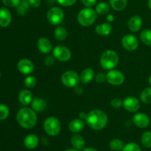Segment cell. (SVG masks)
Segmentation results:
<instances>
[{"label":"cell","instance_id":"obj_1","mask_svg":"<svg viewBox=\"0 0 151 151\" xmlns=\"http://www.w3.org/2000/svg\"><path fill=\"white\" fill-rule=\"evenodd\" d=\"M85 120L88 126L91 129L100 131L107 125L109 119L104 111L99 109H94L87 114Z\"/></svg>","mask_w":151,"mask_h":151},{"label":"cell","instance_id":"obj_2","mask_svg":"<svg viewBox=\"0 0 151 151\" xmlns=\"http://www.w3.org/2000/svg\"><path fill=\"white\" fill-rule=\"evenodd\" d=\"M37 120L36 112L32 108H23L16 114V121L21 127L25 129H31L35 127Z\"/></svg>","mask_w":151,"mask_h":151},{"label":"cell","instance_id":"obj_3","mask_svg":"<svg viewBox=\"0 0 151 151\" xmlns=\"http://www.w3.org/2000/svg\"><path fill=\"white\" fill-rule=\"evenodd\" d=\"M100 62L103 69L108 71L114 69L119 63V55L114 50H106L102 54Z\"/></svg>","mask_w":151,"mask_h":151},{"label":"cell","instance_id":"obj_4","mask_svg":"<svg viewBox=\"0 0 151 151\" xmlns=\"http://www.w3.org/2000/svg\"><path fill=\"white\" fill-rule=\"evenodd\" d=\"M97 12L91 7H85L80 10L78 14V22L83 27H89L97 19Z\"/></svg>","mask_w":151,"mask_h":151},{"label":"cell","instance_id":"obj_5","mask_svg":"<svg viewBox=\"0 0 151 151\" xmlns=\"http://www.w3.org/2000/svg\"><path fill=\"white\" fill-rule=\"evenodd\" d=\"M61 125L60 121L55 116H50L44 120V131L51 137L57 136L60 133Z\"/></svg>","mask_w":151,"mask_h":151},{"label":"cell","instance_id":"obj_6","mask_svg":"<svg viewBox=\"0 0 151 151\" xmlns=\"http://www.w3.org/2000/svg\"><path fill=\"white\" fill-rule=\"evenodd\" d=\"M47 19L51 24L59 25L64 19V12L59 7H52L47 11Z\"/></svg>","mask_w":151,"mask_h":151},{"label":"cell","instance_id":"obj_7","mask_svg":"<svg viewBox=\"0 0 151 151\" xmlns=\"http://www.w3.org/2000/svg\"><path fill=\"white\" fill-rule=\"evenodd\" d=\"M61 82L67 88H75L80 82V75L75 71H66L62 75Z\"/></svg>","mask_w":151,"mask_h":151},{"label":"cell","instance_id":"obj_8","mask_svg":"<svg viewBox=\"0 0 151 151\" xmlns=\"http://www.w3.org/2000/svg\"><path fill=\"white\" fill-rule=\"evenodd\" d=\"M106 81L113 86H119L125 81V75L117 69H111L106 74Z\"/></svg>","mask_w":151,"mask_h":151},{"label":"cell","instance_id":"obj_9","mask_svg":"<svg viewBox=\"0 0 151 151\" xmlns=\"http://www.w3.org/2000/svg\"><path fill=\"white\" fill-rule=\"evenodd\" d=\"M53 56L57 60L65 62L70 60L72 53L66 47L59 45L53 49Z\"/></svg>","mask_w":151,"mask_h":151},{"label":"cell","instance_id":"obj_10","mask_svg":"<svg viewBox=\"0 0 151 151\" xmlns=\"http://www.w3.org/2000/svg\"><path fill=\"white\" fill-rule=\"evenodd\" d=\"M121 44L122 47L128 51H134L138 48L139 45L138 38L135 35H131V34L125 35L122 38Z\"/></svg>","mask_w":151,"mask_h":151},{"label":"cell","instance_id":"obj_11","mask_svg":"<svg viewBox=\"0 0 151 151\" xmlns=\"http://www.w3.org/2000/svg\"><path fill=\"white\" fill-rule=\"evenodd\" d=\"M123 107L129 112H137L140 109V102L135 97H127L123 100Z\"/></svg>","mask_w":151,"mask_h":151},{"label":"cell","instance_id":"obj_12","mask_svg":"<svg viewBox=\"0 0 151 151\" xmlns=\"http://www.w3.org/2000/svg\"><path fill=\"white\" fill-rule=\"evenodd\" d=\"M132 122L136 126L141 128H145L148 127L150 123V119L148 115L144 113H137L134 116Z\"/></svg>","mask_w":151,"mask_h":151},{"label":"cell","instance_id":"obj_13","mask_svg":"<svg viewBox=\"0 0 151 151\" xmlns=\"http://www.w3.org/2000/svg\"><path fill=\"white\" fill-rule=\"evenodd\" d=\"M17 68L19 72L23 75H30L34 71V64L30 60L23 58L19 61Z\"/></svg>","mask_w":151,"mask_h":151},{"label":"cell","instance_id":"obj_14","mask_svg":"<svg viewBox=\"0 0 151 151\" xmlns=\"http://www.w3.org/2000/svg\"><path fill=\"white\" fill-rule=\"evenodd\" d=\"M38 49L43 54H49L52 50V44L47 38L41 37L37 42Z\"/></svg>","mask_w":151,"mask_h":151},{"label":"cell","instance_id":"obj_15","mask_svg":"<svg viewBox=\"0 0 151 151\" xmlns=\"http://www.w3.org/2000/svg\"><path fill=\"white\" fill-rule=\"evenodd\" d=\"M142 27V19L138 15L133 16L128 21V28L132 32H138Z\"/></svg>","mask_w":151,"mask_h":151},{"label":"cell","instance_id":"obj_16","mask_svg":"<svg viewBox=\"0 0 151 151\" xmlns=\"http://www.w3.org/2000/svg\"><path fill=\"white\" fill-rule=\"evenodd\" d=\"M12 16L10 10L5 7L0 8V26L6 27L10 24Z\"/></svg>","mask_w":151,"mask_h":151},{"label":"cell","instance_id":"obj_17","mask_svg":"<svg viewBox=\"0 0 151 151\" xmlns=\"http://www.w3.org/2000/svg\"><path fill=\"white\" fill-rule=\"evenodd\" d=\"M47 102L42 98L35 97L32 99L31 102V108L35 111V112H42L47 109Z\"/></svg>","mask_w":151,"mask_h":151},{"label":"cell","instance_id":"obj_18","mask_svg":"<svg viewBox=\"0 0 151 151\" xmlns=\"http://www.w3.org/2000/svg\"><path fill=\"white\" fill-rule=\"evenodd\" d=\"M94 72L91 68H86L80 75V81L82 83L87 84L94 79Z\"/></svg>","mask_w":151,"mask_h":151},{"label":"cell","instance_id":"obj_19","mask_svg":"<svg viewBox=\"0 0 151 151\" xmlns=\"http://www.w3.org/2000/svg\"><path fill=\"white\" fill-rule=\"evenodd\" d=\"M32 94L29 89H23L19 94V100L23 106H27L32 100Z\"/></svg>","mask_w":151,"mask_h":151},{"label":"cell","instance_id":"obj_20","mask_svg":"<svg viewBox=\"0 0 151 151\" xmlns=\"http://www.w3.org/2000/svg\"><path fill=\"white\" fill-rule=\"evenodd\" d=\"M85 124L83 119H75L70 122L69 124V129L71 132L74 134H77L83 130Z\"/></svg>","mask_w":151,"mask_h":151},{"label":"cell","instance_id":"obj_21","mask_svg":"<svg viewBox=\"0 0 151 151\" xmlns=\"http://www.w3.org/2000/svg\"><path fill=\"white\" fill-rule=\"evenodd\" d=\"M71 143L75 150H81L85 147V140L82 136L79 134H74L71 137Z\"/></svg>","mask_w":151,"mask_h":151},{"label":"cell","instance_id":"obj_22","mask_svg":"<svg viewBox=\"0 0 151 151\" xmlns=\"http://www.w3.org/2000/svg\"><path fill=\"white\" fill-rule=\"evenodd\" d=\"M39 139L35 134H29L27 136L24 140V144L25 147L28 149H34L38 145Z\"/></svg>","mask_w":151,"mask_h":151},{"label":"cell","instance_id":"obj_23","mask_svg":"<svg viewBox=\"0 0 151 151\" xmlns=\"http://www.w3.org/2000/svg\"><path fill=\"white\" fill-rule=\"evenodd\" d=\"M112 30V26L109 22L98 24L95 28V32L99 35H109Z\"/></svg>","mask_w":151,"mask_h":151},{"label":"cell","instance_id":"obj_24","mask_svg":"<svg viewBox=\"0 0 151 151\" xmlns=\"http://www.w3.org/2000/svg\"><path fill=\"white\" fill-rule=\"evenodd\" d=\"M127 0H109V4L111 7L116 11H122L126 7Z\"/></svg>","mask_w":151,"mask_h":151},{"label":"cell","instance_id":"obj_25","mask_svg":"<svg viewBox=\"0 0 151 151\" xmlns=\"http://www.w3.org/2000/svg\"><path fill=\"white\" fill-rule=\"evenodd\" d=\"M30 7L31 6L28 0H21V2L16 7V12H17L19 15L24 16L29 10V7Z\"/></svg>","mask_w":151,"mask_h":151},{"label":"cell","instance_id":"obj_26","mask_svg":"<svg viewBox=\"0 0 151 151\" xmlns=\"http://www.w3.org/2000/svg\"><path fill=\"white\" fill-rule=\"evenodd\" d=\"M55 37L58 41H64L68 35L67 30L63 27H58L55 28L54 31Z\"/></svg>","mask_w":151,"mask_h":151},{"label":"cell","instance_id":"obj_27","mask_svg":"<svg viewBox=\"0 0 151 151\" xmlns=\"http://www.w3.org/2000/svg\"><path fill=\"white\" fill-rule=\"evenodd\" d=\"M110 10V4L108 3L102 1V2L98 3L95 7V11L97 12V14L100 15H106Z\"/></svg>","mask_w":151,"mask_h":151},{"label":"cell","instance_id":"obj_28","mask_svg":"<svg viewBox=\"0 0 151 151\" xmlns=\"http://www.w3.org/2000/svg\"><path fill=\"white\" fill-rule=\"evenodd\" d=\"M140 100L146 104L151 103V86L147 87L142 91L140 94Z\"/></svg>","mask_w":151,"mask_h":151},{"label":"cell","instance_id":"obj_29","mask_svg":"<svg viewBox=\"0 0 151 151\" xmlns=\"http://www.w3.org/2000/svg\"><path fill=\"white\" fill-rule=\"evenodd\" d=\"M140 38L145 44L151 46V29H146L142 31L140 34Z\"/></svg>","mask_w":151,"mask_h":151},{"label":"cell","instance_id":"obj_30","mask_svg":"<svg viewBox=\"0 0 151 151\" xmlns=\"http://www.w3.org/2000/svg\"><path fill=\"white\" fill-rule=\"evenodd\" d=\"M109 147H110L111 150L113 151H120L122 150V149H123L124 145L123 142L120 139H112L110 142Z\"/></svg>","mask_w":151,"mask_h":151},{"label":"cell","instance_id":"obj_31","mask_svg":"<svg viewBox=\"0 0 151 151\" xmlns=\"http://www.w3.org/2000/svg\"><path fill=\"white\" fill-rule=\"evenodd\" d=\"M142 144L147 148L151 147V131H145L141 138Z\"/></svg>","mask_w":151,"mask_h":151},{"label":"cell","instance_id":"obj_32","mask_svg":"<svg viewBox=\"0 0 151 151\" xmlns=\"http://www.w3.org/2000/svg\"><path fill=\"white\" fill-rule=\"evenodd\" d=\"M10 114L9 108L4 104H0V120L7 119Z\"/></svg>","mask_w":151,"mask_h":151},{"label":"cell","instance_id":"obj_33","mask_svg":"<svg viewBox=\"0 0 151 151\" xmlns=\"http://www.w3.org/2000/svg\"><path fill=\"white\" fill-rule=\"evenodd\" d=\"M122 151H142L141 147L137 143L130 142L124 146Z\"/></svg>","mask_w":151,"mask_h":151},{"label":"cell","instance_id":"obj_34","mask_svg":"<svg viewBox=\"0 0 151 151\" xmlns=\"http://www.w3.org/2000/svg\"><path fill=\"white\" fill-rule=\"evenodd\" d=\"M24 85L27 87L28 88H32L35 87L36 85V78L33 76L28 75L24 80Z\"/></svg>","mask_w":151,"mask_h":151},{"label":"cell","instance_id":"obj_35","mask_svg":"<svg viewBox=\"0 0 151 151\" xmlns=\"http://www.w3.org/2000/svg\"><path fill=\"white\" fill-rule=\"evenodd\" d=\"M111 105L112 107H114V109H119V108L122 107L123 106V101L121 100V98L119 97H115V98L112 99L111 101Z\"/></svg>","mask_w":151,"mask_h":151},{"label":"cell","instance_id":"obj_36","mask_svg":"<svg viewBox=\"0 0 151 151\" xmlns=\"http://www.w3.org/2000/svg\"><path fill=\"white\" fill-rule=\"evenodd\" d=\"M3 4L9 7H16L21 2V0H2Z\"/></svg>","mask_w":151,"mask_h":151},{"label":"cell","instance_id":"obj_37","mask_svg":"<svg viewBox=\"0 0 151 151\" xmlns=\"http://www.w3.org/2000/svg\"><path fill=\"white\" fill-rule=\"evenodd\" d=\"M77 0H57V2L63 7H70L74 5Z\"/></svg>","mask_w":151,"mask_h":151},{"label":"cell","instance_id":"obj_38","mask_svg":"<svg viewBox=\"0 0 151 151\" xmlns=\"http://www.w3.org/2000/svg\"><path fill=\"white\" fill-rule=\"evenodd\" d=\"M94 80L97 83H104L106 81V75H105L103 72H100V73H97V75L94 76Z\"/></svg>","mask_w":151,"mask_h":151},{"label":"cell","instance_id":"obj_39","mask_svg":"<svg viewBox=\"0 0 151 151\" xmlns=\"http://www.w3.org/2000/svg\"><path fill=\"white\" fill-rule=\"evenodd\" d=\"M97 0H81V2L86 7H91L97 4Z\"/></svg>","mask_w":151,"mask_h":151},{"label":"cell","instance_id":"obj_40","mask_svg":"<svg viewBox=\"0 0 151 151\" xmlns=\"http://www.w3.org/2000/svg\"><path fill=\"white\" fill-rule=\"evenodd\" d=\"M55 63V58L54 56H48L44 59V63L47 66H52Z\"/></svg>","mask_w":151,"mask_h":151},{"label":"cell","instance_id":"obj_41","mask_svg":"<svg viewBox=\"0 0 151 151\" xmlns=\"http://www.w3.org/2000/svg\"><path fill=\"white\" fill-rule=\"evenodd\" d=\"M29 4L32 7H38L41 4V0H28Z\"/></svg>","mask_w":151,"mask_h":151},{"label":"cell","instance_id":"obj_42","mask_svg":"<svg viewBox=\"0 0 151 151\" xmlns=\"http://www.w3.org/2000/svg\"><path fill=\"white\" fill-rule=\"evenodd\" d=\"M75 91L78 94H82L83 91V88H81V86H79L78 85L77 86L75 87Z\"/></svg>","mask_w":151,"mask_h":151},{"label":"cell","instance_id":"obj_43","mask_svg":"<svg viewBox=\"0 0 151 151\" xmlns=\"http://www.w3.org/2000/svg\"><path fill=\"white\" fill-rule=\"evenodd\" d=\"M107 21L108 22H109V23H110V22H114V17L113 15L111 14L109 15V16H107Z\"/></svg>","mask_w":151,"mask_h":151},{"label":"cell","instance_id":"obj_44","mask_svg":"<svg viewBox=\"0 0 151 151\" xmlns=\"http://www.w3.org/2000/svg\"><path fill=\"white\" fill-rule=\"evenodd\" d=\"M86 116L87 114L84 113V112H81V113H80V118H81V119H86Z\"/></svg>","mask_w":151,"mask_h":151},{"label":"cell","instance_id":"obj_45","mask_svg":"<svg viewBox=\"0 0 151 151\" xmlns=\"http://www.w3.org/2000/svg\"><path fill=\"white\" fill-rule=\"evenodd\" d=\"M55 1H57V0H47V2L48 3V4L52 5V4H54L55 3Z\"/></svg>","mask_w":151,"mask_h":151},{"label":"cell","instance_id":"obj_46","mask_svg":"<svg viewBox=\"0 0 151 151\" xmlns=\"http://www.w3.org/2000/svg\"><path fill=\"white\" fill-rule=\"evenodd\" d=\"M83 151H97L96 149L92 148V147H87V148L83 149Z\"/></svg>","mask_w":151,"mask_h":151},{"label":"cell","instance_id":"obj_47","mask_svg":"<svg viewBox=\"0 0 151 151\" xmlns=\"http://www.w3.org/2000/svg\"><path fill=\"white\" fill-rule=\"evenodd\" d=\"M147 4H148V7L151 10V0H148V3H147Z\"/></svg>","mask_w":151,"mask_h":151},{"label":"cell","instance_id":"obj_48","mask_svg":"<svg viewBox=\"0 0 151 151\" xmlns=\"http://www.w3.org/2000/svg\"><path fill=\"white\" fill-rule=\"evenodd\" d=\"M148 83H149V84L151 86V75L149 76V78H148Z\"/></svg>","mask_w":151,"mask_h":151},{"label":"cell","instance_id":"obj_49","mask_svg":"<svg viewBox=\"0 0 151 151\" xmlns=\"http://www.w3.org/2000/svg\"><path fill=\"white\" fill-rule=\"evenodd\" d=\"M64 151H78V150H72V149H69V150H64Z\"/></svg>","mask_w":151,"mask_h":151},{"label":"cell","instance_id":"obj_50","mask_svg":"<svg viewBox=\"0 0 151 151\" xmlns=\"http://www.w3.org/2000/svg\"><path fill=\"white\" fill-rule=\"evenodd\" d=\"M0 76H1V72H0Z\"/></svg>","mask_w":151,"mask_h":151}]
</instances>
